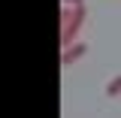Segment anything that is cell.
Listing matches in <instances>:
<instances>
[{
	"label": "cell",
	"instance_id": "2",
	"mask_svg": "<svg viewBox=\"0 0 121 118\" xmlns=\"http://www.w3.org/2000/svg\"><path fill=\"white\" fill-rule=\"evenodd\" d=\"M85 52H88V45H85V43H70V45H64V48H60V64L70 67V64H76Z\"/></svg>",
	"mask_w": 121,
	"mask_h": 118
},
{
	"label": "cell",
	"instance_id": "1",
	"mask_svg": "<svg viewBox=\"0 0 121 118\" xmlns=\"http://www.w3.org/2000/svg\"><path fill=\"white\" fill-rule=\"evenodd\" d=\"M85 12H88L85 3H82V6H73L70 15H67V21H60V48L70 45V43H76L79 30H82V24H85Z\"/></svg>",
	"mask_w": 121,
	"mask_h": 118
},
{
	"label": "cell",
	"instance_id": "4",
	"mask_svg": "<svg viewBox=\"0 0 121 118\" xmlns=\"http://www.w3.org/2000/svg\"><path fill=\"white\" fill-rule=\"evenodd\" d=\"M60 3H67V6H82L85 0H60Z\"/></svg>",
	"mask_w": 121,
	"mask_h": 118
},
{
	"label": "cell",
	"instance_id": "3",
	"mask_svg": "<svg viewBox=\"0 0 121 118\" xmlns=\"http://www.w3.org/2000/svg\"><path fill=\"white\" fill-rule=\"evenodd\" d=\"M106 97H121V73L109 79V85H106Z\"/></svg>",
	"mask_w": 121,
	"mask_h": 118
}]
</instances>
